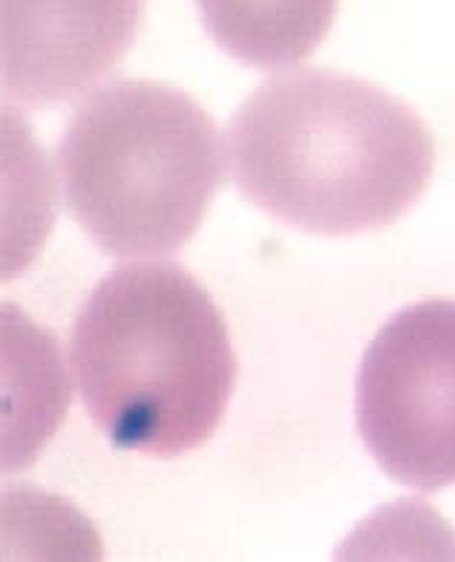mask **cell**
Returning <instances> with one entry per match:
<instances>
[{
    "label": "cell",
    "mask_w": 455,
    "mask_h": 562,
    "mask_svg": "<svg viewBox=\"0 0 455 562\" xmlns=\"http://www.w3.org/2000/svg\"><path fill=\"white\" fill-rule=\"evenodd\" d=\"M234 186L292 228L352 237L398 223L435 170L416 110L366 78L323 67L265 78L225 136Z\"/></svg>",
    "instance_id": "1"
},
{
    "label": "cell",
    "mask_w": 455,
    "mask_h": 562,
    "mask_svg": "<svg viewBox=\"0 0 455 562\" xmlns=\"http://www.w3.org/2000/svg\"><path fill=\"white\" fill-rule=\"evenodd\" d=\"M70 363L95 427L153 459L205 445L237 384L223 312L177 262L110 271L78 308Z\"/></svg>",
    "instance_id": "2"
},
{
    "label": "cell",
    "mask_w": 455,
    "mask_h": 562,
    "mask_svg": "<svg viewBox=\"0 0 455 562\" xmlns=\"http://www.w3.org/2000/svg\"><path fill=\"white\" fill-rule=\"evenodd\" d=\"M67 214L113 257H168L200 232L225 182L223 136L164 81H113L72 113L58 145Z\"/></svg>",
    "instance_id": "3"
},
{
    "label": "cell",
    "mask_w": 455,
    "mask_h": 562,
    "mask_svg": "<svg viewBox=\"0 0 455 562\" xmlns=\"http://www.w3.org/2000/svg\"><path fill=\"white\" fill-rule=\"evenodd\" d=\"M355 413L363 445L398 485H455V301H421L380 326L357 372Z\"/></svg>",
    "instance_id": "4"
},
{
    "label": "cell",
    "mask_w": 455,
    "mask_h": 562,
    "mask_svg": "<svg viewBox=\"0 0 455 562\" xmlns=\"http://www.w3.org/2000/svg\"><path fill=\"white\" fill-rule=\"evenodd\" d=\"M145 21V0H0L3 95L53 108L116 70Z\"/></svg>",
    "instance_id": "5"
},
{
    "label": "cell",
    "mask_w": 455,
    "mask_h": 562,
    "mask_svg": "<svg viewBox=\"0 0 455 562\" xmlns=\"http://www.w3.org/2000/svg\"><path fill=\"white\" fill-rule=\"evenodd\" d=\"M340 0H196L216 47L254 70H292L332 30Z\"/></svg>",
    "instance_id": "6"
}]
</instances>
